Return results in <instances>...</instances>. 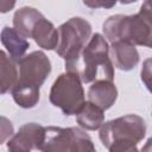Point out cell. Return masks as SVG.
Instances as JSON below:
<instances>
[{
	"label": "cell",
	"instance_id": "cell-8",
	"mask_svg": "<svg viewBox=\"0 0 152 152\" xmlns=\"http://www.w3.org/2000/svg\"><path fill=\"white\" fill-rule=\"evenodd\" d=\"M44 131L45 127L36 122L23 125L8 140V152H31L32 150H39L44 139Z\"/></svg>",
	"mask_w": 152,
	"mask_h": 152
},
{
	"label": "cell",
	"instance_id": "cell-3",
	"mask_svg": "<svg viewBox=\"0 0 152 152\" xmlns=\"http://www.w3.org/2000/svg\"><path fill=\"white\" fill-rule=\"evenodd\" d=\"M104 37L110 42H126L132 45L151 48L152 24L151 5L145 1L139 13L132 15L115 14L109 17L102 26Z\"/></svg>",
	"mask_w": 152,
	"mask_h": 152
},
{
	"label": "cell",
	"instance_id": "cell-5",
	"mask_svg": "<svg viewBox=\"0 0 152 152\" xmlns=\"http://www.w3.org/2000/svg\"><path fill=\"white\" fill-rule=\"evenodd\" d=\"M56 52L65 63L75 61L90 39L91 25L81 17H74L58 27Z\"/></svg>",
	"mask_w": 152,
	"mask_h": 152
},
{
	"label": "cell",
	"instance_id": "cell-13",
	"mask_svg": "<svg viewBox=\"0 0 152 152\" xmlns=\"http://www.w3.org/2000/svg\"><path fill=\"white\" fill-rule=\"evenodd\" d=\"M31 38H33L36 44L42 49L53 50L58 44V31L51 21L42 18L34 26Z\"/></svg>",
	"mask_w": 152,
	"mask_h": 152
},
{
	"label": "cell",
	"instance_id": "cell-10",
	"mask_svg": "<svg viewBox=\"0 0 152 152\" xmlns=\"http://www.w3.org/2000/svg\"><path fill=\"white\" fill-rule=\"evenodd\" d=\"M87 96L88 102L95 104L102 110H107L116 101L118 89L110 81H96L89 87Z\"/></svg>",
	"mask_w": 152,
	"mask_h": 152
},
{
	"label": "cell",
	"instance_id": "cell-20",
	"mask_svg": "<svg viewBox=\"0 0 152 152\" xmlns=\"http://www.w3.org/2000/svg\"><path fill=\"white\" fill-rule=\"evenodd\" d=\"M15 6L14 1H0V12L1 13H6L8 11H11L13 7Z\"/></svg>",
	"mask_w": 152,
	"mask_h": 152
},
{
	"label": "cell",
	"instance_id": "cell-17",
	"mask_svg": "<svg viewBox=\"0 0 152 152\" xmlns=\"http://www.w3.org/2000/svg\"><path fill=\"white\" fill-rule=\"evenodd\" d=\"M109 152H140L137 148V144L127 142V141H119L114 142L108 147Z\"/></svg>",
	"mask_w": 152,
	"mask_h": 152
},
{
	"label": "cell",
	"instance_id": "cell-6",
	"mask_svg": "<svg viewBox=\"0 0 152 152\" xmlns=\"http://www.w3.org/2000/svg\"><path fill=\"white\" fill-rule=\"evenodd\" d=\"M50 102L61 108L65 115H76L84 104V90L77 75L61 74L50 90Z\"/></svg>",
	"mask_w": 152,
	"mask_h": 152
},
{
	"label": "cell",
	"instance_id": "cell-21",
	"mask_svg": "<svg viewBox=\"0 0 152 152\" xmlns=\"http://www.w3.org/2000/svg\"><path fill=\"white\" fill-rule=\"evenodd\" d=\"M150 146H151V139L147 140V144L145 145V147H142V150L140 152H150Z\"/></svg>",
	"mask_w": 152,
	"mask_h": 152
},
{
	"label": "cell",
	"instance_id": "cell-18",
	"mask_svg": "<svg viewBox=\"0 0 152 152\" xmlns=\"http://www.w3.org/2000/svg\"><path fill=\"white\" fill-rule=\"evenodd\" d=\"M150 63L151 59H147L144 64V68L141 69V80L145 82L147 88H150V77H151V71H150Z\"/></svg>",
	"mask_w": 152,
	"mask_h": 152
},
{
	"label": "cell",
	"instance_id": "cell-19",
	"mask_svg": "<svg viewBox=\"0 0 152 152\" xmlns=\"http://www.w3.org/2000/svg\"><path fill=\"white\" fill-rule=\"evenodd\" d=\"M84 5L86 6H89V7H112L115 5V1L114 2H103V1H100V2H89V1H84Z\"/></svg>",
	"mask_w": 152,
	"mask_h": 152
},
{
	"label": "cell",
	"instance_id": "cell-14",
	"mask_svg": "<svg viewBox=\"0 0 152 152\" xmlns=\"http://www.w3.org/2000/svg\"><path fill=\"white\" fill-rule=\"evenodd\" d=\"M76 121L82 128L87 131H95L103 125L104 114L103 110L95 104L84 102L81 110L76 114Z\"/></svg>",
	"mask_w": 152,
	"mask_h": 152
},
{
	"label": "cell",
	"instance_id": "cell-16",
	"mask_svg": "<svg viewBox=\"0 0 152 152\" xmlns=\"http://www.w3.org/2000/svg\"><path fill=\"white\" fill-rule=\"evenodd\" d=\"M13 133H14L13 124L6 116L0 115V145L4 144L10 137H12Z\"/></svg>",
	"mask_w": 152,
	"mask_h": 152
},
{
	"label": "cell",
	"instance_id": "cell-11",
	"mask_svg": "<svg viewBox=\"0 0 152 152\" xmlns=\"http://www.w3.org/2000/svg\"><path fill=\"white\" fill-rule=\"evenodd\" d=\"M0 40L10 53L12 61L18 63L30 48V43L14 27L5 26L0 33Z\"/></svg>",
	"mask_w": 152,
	"mask_h": 152
},
{
	"label": "cell",
	"instance_id": "cell-15",
	"mask_svg": "<svg viewBox=\"0 0 152 152\" xmlns=\"http://www.w3.org/2000/svg\"><path fill=\"white\" fill-rule=\"evenodd\" d=\"M17 63L2 50H0V94L11 90L18 80Z\"/></svg>",
	"mask_w": 152,
	"mask_h": 152
},
{
	"label": "cell",
	"instance_id": "cell-12",
	"mask_svg": "<svg viewBox=\"0 0 152 152\" xmlns=\"http://www.w3.org/2000/svg\"><path fill=\"white\" fill-rule=\"evenodd\" d=\"M42 18H44V15L38 10L25 6L14 13L13 26L24 38H31L34 26Z\"/></svg>",
	"mask_w": 152,
	"mask_h": 152
},
{
	"label": "cell",
	"instance_id": "cell-1",
	"mask_svg": "<svg viewBox=\"0 0 152 152\" xmlns=\"http://www.w3.org/2000/svg\"><path fill=\"white\" fill-rule=\"evenodd\" d=\"M19 75L11 89L13 100L21 108H32L39 101V89L51 72V62L43 51H33L18 63Z\"/></svg>",
	"mask_w": 152,
	"mask_h": 152
},
{
	"label": "cell",
	"instance_id": "cell-9",
	"mask_svg": "<svg viewBox=\"0 0 152 152\" xmlns=\"http://www.w3.org/2000/svg\"><path fill=\"white\" fill-rule=\"evenodd\" d=\"M109 58L112 64L118 69L128 71L137 66L139 63V52L137 48L126 42H114L109 48Z\"/></svg>",
	"mask_w": 152,
	"mask_h": 152
},
{
	"label": "cell",
	"instance_id": "cell-4",
	"mask_svg": "<svg viewBox=\"0 0 152 152\" xmlns=\"http://www.w3.org/2000/svg\"><path fill=\"white\" fill-rule=\"evenodd\" d=\"M42 152H96L91 138L78 127H45Z\"/></svg>",
	"mask_w": 152,
	"mask_h": 152
},
{
	"label": "cell",
	"instance_id": "cell-2",
	"mask_svg": "<svg viewBox=\"0 0 152 152\" xmlns=\"http://www.w3.org/2000/svg\"><path fill=\"white\" fill-rule=\"evenodd\" d=\"M65 70L77 75L81 82L84 83L113 82L114 65L109 58V46L104 37L100 33L93 34L78 57L70 63H65Z\"/></svg>",
	"mask_w": 152,
	"mask_h": 152
},
{
	"label": "cell",
	"instance_id": "cell-7",
	"mask_svg": "<svg viewBox=\"0 0 152 152\" xmlns=\"http://www.w3.org/2000/svg\"><path fill=\"white\" fill-rule=\"evenodd\" d=\"M146 134L145 120L137 114H128L103 124L100 127V140L106 148L114 142L127 141L138 144Z\"/></svg>",
	"mask_w": 152,
	"mask_h": 152
}]
</instances>
